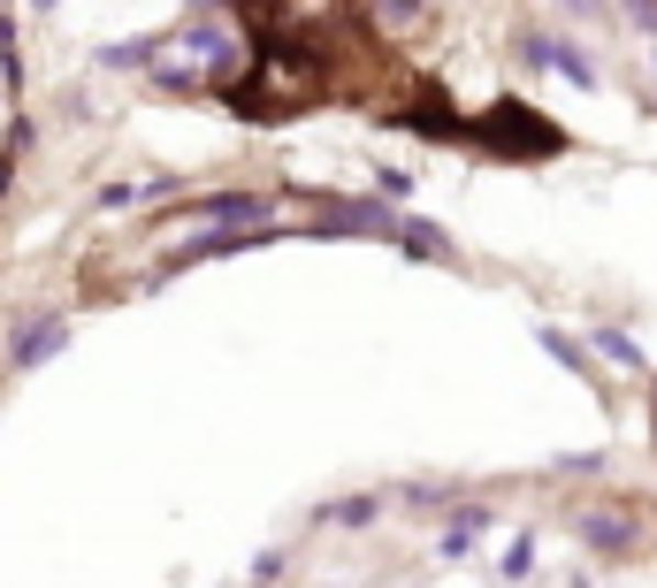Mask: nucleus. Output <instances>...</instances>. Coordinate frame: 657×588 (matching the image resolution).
<instances>
[{"instance_id":"f257e3e1","label":"nucleus","mask_w":657,"mask_h":588,"mask_svg":"<svg viewBox=\"0 0 657 588\" xmlns=\"http://www.w3.org/2000/svg\"><path fill=\"white\" fill-rule=\"evenodd\" d=\"M467 146L504 153V160H543V153H566V131H558L550 115L520 108V100H497L482 123H467Z\"/></svg>"},{"instance_id":"f03ea898","label":"nucleus","mask_w":657,"mask_h":588,"mask_svg":"<svg viewBox=\"0 0 657 588\" xmlns=\"http://www.w3.org/2000/svg\"><path fill=\"white\" fill-rule=\"evenodd\" d=\"M520 54H527L535 69H566V85H581V92L597 85V69H589V54H581V46H566L558 31H527V38H520Z\"/></svg>"},{"instance_id":"7ed1b4c3","label":"nucleus","mask_w":657,"mask_h":588,"mask_svg":"<svg viewBox=\"0 0 657 588\" xmlns=\"http://www.w3.org/2000/svg\"><path fill=\"white\" fill-rule=\"evenodd\" d=\"M69 344V321L62 313H31V321H15V336H8V359L15 367H38V359H54Z\"/></svg>"},{"instance_id":"20e7f679","label":"nucleus","mask_w":657,"mask_h":588,"mask_svg":"<svg viewBox=\"0 0 657 588\" xmlns=\"http://www.w3.org/2000/svg\"><path fill=\"white\" fill-rule=\"evenodd\" d=\"M314 237H398V214L375 207V199H359V207H328L322 222H314Z\"/></svg>"},{"instance_id":"39448f33","label":"nucleus","mask_w":657,"mask_h":588,"mask_svg":"<svg viewBox=\"0 0 657 588\" xmlns=\"http://www.w3.org/2000/svg\"><path fill=\"white\" fill-rule=\"evenodd\" d=\"M581 535H589L597 551H612V558L635 551V520H627V512H581Z\"/></svg>"},{"instance_id":"423d86ee","label":"nucleus","mask_w":657,"mask_h":588,"mask_svg":"<svg viewBox=\"0 0 657 588\" xmlns=\"http://www.w3.org/2000/svg\"><path fill=\"white\" fill-rule=\"evenodd\" d=\"M398 245H405V253H428V260H452V237L428 230V222H398Z\"/></svg>"},{"instance_id":"0eeeda50","label":"nucleus","mask_w":657,"mask_h":588,"mask_svg":"<svg viewBox=\"0 0 657 588\" xmlns=\"http://www.w3.org/2000/svg\"><path fill=\"white\" fill-rule=\"evenodd\" d=\"M0 85H8V92L23 85V54H15V8H8V0H0Z\"/></svg>"},{"instance_id":"6e6552de","label":"nucleus","mask_w":657,"mask_h":588,"mask_svg":"<svg viewBox=\"0 0 657 588\" xmlns=\"http://www.w3.org/2000/svg\"><path fill=\"white\" fill-rule=\"evenodd\" d=\"M375 8V23H390V31H413L421 15H428V0H367Z\"/></svg>"},{"instance_id":"1a4fd4ad","label":"nucleus","mask_w":657,"mask_h":588,"mask_svg":"<svg viewBox=\"0 0 657 588\" xmlns=\"http://www.w3.org/2000/svg\"><path fill=\"white\" fill-rule=\"evenodd\" d=\"M597 352H604V359H620V367H643V344H635V336H620V329H597Z\"/></svg>"},{"instance_id":"9d476101","label":"nucleus","mask_w":657,"mask_h":588,"mask_svg":"<svg viewBox=\"0 0 657 588\" xmlns=\"http://www.w3.org/2000/svg\"><path fill=\"white\" fill-rule=\"evenodd\" d=\"M535 336H543V352H550V359H566V367H589V352H581L574 336H558V329H535Z\"/></svg>"},{"instance_id":"9b49d317","label":"nucleus","mask_w":657,"mask_h":588,"mask_svg":"<svg viewBox=\"0 0 657 588\" xmlns=\"http://www.w3.org/2000/svg\"><path fill=\"white\" fill-rule=\"evenodd\" d=\"M328 520H336V528H367V520H375V497H344Z\"/></svg>"},{"instance_id":"f8f14e48","label":"nucleus","mask_w":657,"mask_h":588,"mask_svg":"<svg viewBox=\"0 0 657 588\" xmlns=\"http://www.w3.org/2000/svg\"><path fill=\"white\" fill-rule=\"evenodd\" d=\"M527 566H535V543H527V535H520V543H512V551H504V581H520V574H527Z\"/></svg>"},{"instance_id":"ddd939ff","label":"nucleus","mask_w":657,"mask_h":588,"mask_svg":"<svg viewBox=\"0 0 657 588\" xmlns=\"http://www.w3.org/2000/svg\"><path fill=\"white\" fill-rule=\"evenodd\" d=\"M138 199H146L138 184H108V191H100V207H108V214H115V207H138Z\"/></svg>"},{"instance_id":"4468645a","label":"nucleus","mask_w":657,"mask_h":588,"mask_svg":"<svg viewBox=\"0 0 657 588\" xmlns=\"http://www.w3.org/2000/svg\"><path fill=\"white\" fill-rule=\"evenodd\" d=\"M627 15H635V23H643V31L657 38V0H627Z\"/></svg>"},{"instance_id":"2eb2a0df","label":"nucleus","mask_w":657,"mask_h":588,"mask_svg":"<svg viewBox=\"0 0 657 588\" xmlns=\"http://www.w3.org/2000/svg\"><path fill=\"white\" fill-rule=\"evenodd\" d=\"M566 8H574V15H604V0H566Z\"/></svg>"},{"instance_id":"dca6fc26","label":"nucleus","mask_w":657,"mask_h":588,"mask_svg":"<svg viewBox=\"0 0 657 588\" xmlns=\"http://www.w3.org/2000/svg\"><path fill=\"white\" fill-rule=\"evenodd\" d=\"M31 8H38V15H54V8H62V0H31Z\"/></svg>"}]
</instances>
